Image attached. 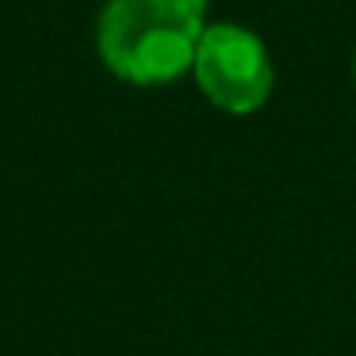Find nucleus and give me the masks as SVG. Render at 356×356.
I'll use <instances>...</instances> for the list:
<instances>
[{
	"mask_svg": "<svg viewBox=\"0 0 356 356\" xmlns=\"http://www.w3.org/2000/svg\"><path fill=\"white\" fill-rule=\"evenodd\" d=\"M207 0H111L100 16V58L131 85H169L195 65Z\"/></svg>",
	"mask_w": 356,
	"mask_h": 356,
	"instance_id": "1",
	"label": "nucleus"
},
{
	"mask_svg": "<svg viewBox=\"0 0 356 356\" xmlns=\"http://www.w3.org/2000/svg\"><path fill=\"white\" fill-rule=\"evenodd\" d=\"M192 70L203 96L234 115L257 111L272 92V62L264 42L234 24H215L203 31Z\"/></svg>",
	"mask_w": 356,
	"mask_h": 356,
	"instance_id": "2",
	"label": "nucleus"
}]
</instances>
